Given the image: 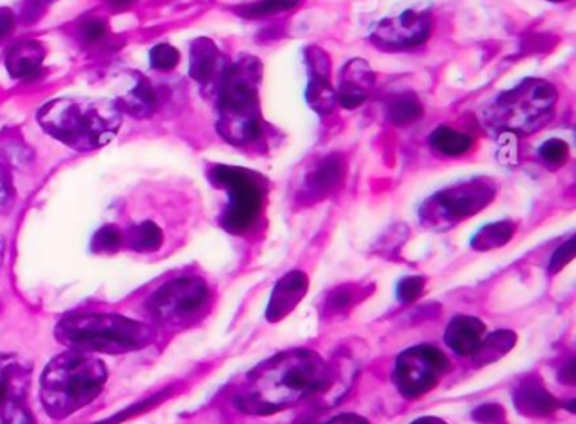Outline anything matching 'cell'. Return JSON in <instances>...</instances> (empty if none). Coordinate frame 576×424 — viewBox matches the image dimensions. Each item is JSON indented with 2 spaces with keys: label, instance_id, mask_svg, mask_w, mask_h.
<instances>
[{
  "label": "cell",
  "instance_id": "obj_35",
  "mask_svg": "<svg viewBox=\"0 0 576 424\" xmlns=\"http://www.w3.org/2000/svg\"><path fill=\"white\" fill-rule=\"evenodd\" d=\"M105 34H107V24H105V21L97 19V17L83 21L80 26V36L89 44H95V42L102 41Z\"/></svg>",
  "mask_w": 576,
  "mask_h": 424
},
{
  "label": "cell",
  "instance_id": "obj_42",
  "mask_svg": "<svg viewBox=\"0 0 576 424\" xmlns=\"http://www.w3.org/2000/svg\"><path fill=\"white\" fill-rule=\"evenodd\" d=\"M134 0H109V4L112 5V7H117V9H124V7H128L130 4H132Z\"/></svg>",
  "mask_w": 576,
  "mask_h": 424
},
{
  "label": "cell",
  "instance_id": "obj_18",
  "mask_svg": "<svg viewBox=\"0 0 576 424\" xmlns=\"http://www.w3.org/2000/svg\"><path fill=\"white\" fill-rule=\"evenodd\" d=\"M227 66H223V56L218 52L215 42L212 39L198 38L193 41L190 52V77L206 85L218 77L223 75Z\"/></svg>",
  "mask_w": 576,
  "mask_h": 424
},
{
  "label": "cell",
  "instance_id": "obj_21",
  "mask_svg": "<svg viewBox=\"0 0 576 424\" xmlns=\"http://www.w3.org/2000/svg\"><path fill=\"white\" fill-rule=\"evenodd\" d=\"M114 102L120 108V112H127L130 116L146 118V117L153 116L157 107V93L147 78L137 75L132 89Z\"/></svg>",
  "mask_w": 576,
  "mask_h": 424
},
{
  "label": "cell",
  "instance_id": "obj_15",
  "mask_svg": "<svg viewBox=\"0 0 576 424\" xmlns=\"http://www.w3.org/2000/svg\"><path fill=\"white\" fill-rule=\"evenodd\" d=\"M375 77L371 66L364 60H352L340 73V89L336 91V102L348 110H354L367 100Z\"/></svg>",
  "mask_w": 576,
  "mask_h": 424
},
{
  "label": "cell",
  "instance_id": "obj_39",
  "mask_svg": "<svg viewBox=\"0 0 576 424\" xmlns=\"http://www.w3.org/2000/svg\"><path fill=\"white\" fill-rule=\"evenodd\" d=\"M15 27H17L15 14L11 9H7V7H2L0 9V42L4 39L9 38L15 31Z\"/></svg>",
  "mask_w": 576,
  "mask_h": 424
},
{
  "label": "cell",
  "instance_id": "obj_17",
  "mask_svg": "<svg viewBox=\"0 0 576 424\" xmlns=\"http://www.w3.org/2000/svg\"><path fill=\"white\" fill-rule=\"evenodd\" d=\"M46 58V48L39 41H21L5 56V68L14 80L29 81L39 77Z\"/></svg>",
  "mask_w": 576,
  "mask_h": 424
},
{
  "label": "cell",
  "instance_id": "obj_5",
  "mask_svg": "<svg viewBox=\"0 0 576 424\" xmlns=\"http://www.w3.org/2000/svg\"><path fill=\"white\" fill-rule=\"evenodd\" d=\"M153 326L134 322L120 315L85 313L73 315L56 326V336L66 347L80 352L100 353H127L151 345Z\"/></svg>",
  "mask_w": 576,
  "mask_h": 424
},
{
  "label": "cell",
  "instance_id": "obj_40",
  "mask_svg": "<svg viewBox=\"0 0 576 424\" xmlns=\"http://www.w3.org/2000/svg\"><path fill=\"white\" fill-rule=\"evenodd\" d=\"M328 424H369L364 418H360L357 414H340L334 418Z\"/></svg>",
  "mask_w": 576,
  "mask_h": 424
},
{
  "label": "cell",
  "instance_id": "obj_19",
  "mask_svg": "<svg viewBox=\"0 0 576 424\" xmlns=\"http://www.w3.org/2000/svg\"><path fill=\"white\" fill-rule=\"evenodd\" d=\"M515 408L527 418L550 416L558 408V400L544 389L538 377H527L514 394Z\"/></svg>",
  "mask_w": 576,
  "mask_h": 424
},
{
  "label": "cell",
  "instance_id": "obj_1",
  "mask_svg": "<svg viewBox=\"0 0 576 424\" xmlns=\"http://www.w3.org/2000/svg\"><path fill=\"white\" fill-rule=\"evenodd\" d=\"M330 367L309 350H295L266 362L252 373V386L235 399V406L250 414L281 411L309 394H323Z\"/></svg>",
  "mask_w": 576,
  "mask_h": 424
},
{
  "label": "cell",
  "instance_id": "obj_8",
  "mask_svg": "<svg viewBox=\"0 0 576 424\" xmlns=\"http://www.w3.org/2000/svg\"><path fill=\"white\" fill-rule=\"evenodd\" d=\"M497 193L490 178H474L433 194L420 210V219L431 229H449L484 210Z\"/></svg>",
  "mask_w": 576,
  "mask_h": 424
},
{
  "label": "cell",
  "instance_id": "obj_24",
  "mask_svg": "<svg viewBox=\"0 0 576 424\" xmlns=\"http://www.w3.org/2000/svg\"><path fill=\"white\" fill-rule=\"evenodd\" d=\"M430 144L439 155L457 157L467 155L474 147V139L463 132L441 126L431 134Z\"/></svg>",
  "mask_w": 576,
  "mask_h": 424
},
{
  "label": "cell",
  "instance_id": "obj_13",
  "mask_svg": "<svg viewBox=\"0 0 576 424\" xmlns=\"http://www.w3.org/2000/svg\"><path fill=\"white\" fill-rule=\"evenodd\" d=\"M305 56L309 75L305 91L307 102L313 110H316L321 116H326L334 110L336 103V91L330 81V58L316 46L307 48Z\"/></svg>",
  "mask_w": 576,
  "mask_h": 424
},
{
  "label": "cell",
  "instance_id": "obj_7",
  "mask_svg": "<svg viewBox=\"0 0 576 424\" xmlns=\"http://www.w3.org/2000/svg\"><path fill=\"white\" fill-rule=\"evenodd\" d=\"M210 181L229 193V205L220 223L231 233H245L257 223L266 200V180L250 169L217 165L208 173Z\"/></svg>",
  "mask_w": 576,
  "mask_h": 424
},
{
  "label": "cell",
  "instance_id": "obj_4",
  "mask_svg": "<svg viewBox=\"0 0 576 424\" xmlns=\"http://www.w3.org/2000/svg\"><path fill=\"white\" fill-rule=\"evenodd\" d=\"M260 63L245 58L229 65L218 81L220 120L217 129L233 146L252 144L262 137V116L259 107Z\"/></svg>",
  "mask_w": 576,
  "mask_h": 424
},
{
  "label": "cell",
  "instance_id": "obj_23",
  "mask_svg": "<svg viewBox=\"0 0 576 424\" xmlns=\"http://www.w3.org/2000/svg\"><path fill=\"white\" fill-rule=\"evenodd\" d=\"M124 239L128 249L137 254H153L165 244V233L151 220L132 225L127 231H124Z\"/></svg>",
  "mask_w": 576,
  "mask_h": 424
},
{
  "label": "cell",
  "instance_id": "obj_14",
  "mask_svg": "<svg viewBox=\"0 0 576 424\" xmlns=\"http://www.w3.org/2000/svg\"><path fill=\"white\" fill-rule=\"evenodd\" d=\"M346 161L342 155L323 157L316 166L307 174L305 190L301 193L303 202H318L334 194L345 180Z\"/></svg>",
  "mask_w": 576,
  "mask_h": 424
},
{
  "label": "cell",
  "instance_id": "obj_36",
  "mask_svg": "<svg viewBox=\"0 0 576 424\" xmlns=\"http://www.w3.org/2000/svg\"><path fill=\"white\" fill-rule=\"evenodd\" d=\"M474 419L478 424H504L505 412L499 404H484L475 410Z\"/></svg>",
  "mask_w": 576,
  "mask_h": 424
},
{
  "label": "cell",
  "instance_id": "obj_43",
  "mask_svg": "<svg viewBox=\"0 0 576 424\" xmlns=\"http://www.w3.org/2000/svg\"><path fill=\"white\" fill-rule=\"evenodd\" d=\"M4 247H5L4 237H0V264H2V259H4Z\"/></svg>",
  "mask_w": 576,
  "mask_h": 424
},
{
  "label": "cell",
  "instance_id": "obj_11",
  "mask_svg": "<svg viewBox=\"0 0 576 424\" xmlns=\"http://www.w3.org/2000/svg\"><path fill=\"white\" fill-rule=\"evenodd\" d=\"M433 24L430 11L408 9L396 17L381 21L372 31L371 41L382 52L412 50L430 39Z\"/></svg>",
  "mask_w": 576,
  "mask_h": 424
},
{
  "label": "cell",
  "instance_id": "obj_32",
  "mask_svg": "<svg viewBox=\"0 0 576 424\" xmlns=\"http://www.w3.org/2000/svg\"><path fill=\"white\" fill-rule=\"evenodd\" d=\"M166 398L167 391H165V392H159V394H154L153 398L146 399V400H141V402H136L134 406H130V408H127L126 411L114 414V416H110L109 419H103V421L97 424H118L120 421H124V419L130 418V416H137V414H141V412L147 411L149 408H154L156 404H159L161 400H165Z\"/></svg>",
  "mask_w": 576,
  "mask_h": 424
},
{
  "label": "cell",
  "instance_id": "obj_34",
  "mask_svg": "<svg viewBox=\"0 0 576 424\" xmlns=\"http://www.w3.org/2000/svg\"><path fill=\"white\" fill-rule=\"evenodd\" d=\"M424 284H426V281H424L423 278H414V276L412 278H404L397 286L399 301L411 303L416 297H420L421 293H423Z\"/></svg>",
  "mask_w": 576,
  "mask_h": 424
},
{
  "label": "cell",
  "instance_id": "obj_33",
  "mask_svg": "<svg viewBox=\"0 0 576 424\" xmlns=\"http://www.w3.org/2000/svg\"><path fill=\"white\" fill-rule=\"evenodd\" d=\"M56 0H23L21 19L26 24H34L46 14Z\"/></svg>",
  "mask_w": 576,
  "mask_h": 424
},
{
  "label": "cell",
  "instance_id": "obj_44",
  "mask_svg": "<svg viewBox=\"0 0 576 424\" xmlns=\"http://www.w3.org/2000/svg\"><path fill=\"white\" fill-rule=\"evenodd\" d=\"M550 2H563V0H550Z\"/></svg>",
  "mask_w": 576,
  "mask_h": 424
},
{
  "label": "cell",
  "instance_id": "obj_6",
  "mask_svg": "<svg viewBox=\"0 0 576 424\" xmlns=\"http://www.w3.org/2000/svg\"><path fill=\"white\" fill-rule=\"evenodd\" d=\"M556 102L558 90L552 83L539 78H525L513 90L499 95L486 110V122L494 129L529 136L550 124Z\"/></svg>",
  "mask_w": 576,
  "mask_h": 424
},
{
  "label": "cell",
  "instance_id": "obj_25",
  "mask_svg": "<svg viewBox=\"0 0 576 424\" xmlns=\"http://www.w3.org/2000/svg\"><path fill=\"white\" fill-rule=\"evenodd\" d=\"M515 223L511 220H500L496 223H488L484 229L477 231L472 239V249L478 252H486L499 249L513 239Z\"/></svg>",
  "mask_w": 576,
  "mask_h": 424
},
{
  "label": "cell",
  "instance_id": "obj_38",
  "mask_svg": "<svg viewBox=\"0 0 576 424\" xmlns=\"http://www.w3.org/2000/svg\"><path fill=\"white\" fill-rule=\"evenodd\" d=\"M14 190L7 171L0 166V212H5L13 203Z\"/></svg>",
  "mask_w": 576,
  "mask_h": 424
},
{
  "label": "cell",
  "instance_id": "obj_30",
  "mask_svg": "<svg viewBox=\"0 0 576 424\" xmlns=\"http://www.w3.org/2000/svg\"><path fill=\"white\" fill-rule=\"evenodd\" d=\"M539 157L550 169H558L568 161L570 147H568V144L563 139H556L554 137V139L544 142L539 147Z\"/></svg>",
  "mask_w": 576,
  "mask_h": 424
},
{
  "label": "cell",
  "instance_id": "obj_12",
  "mask_svg": "<svg viewBox=\"0 0 576 424\" xmlns=\"http://www.w3.org/2000/svg\"><path fill=\"white\" fill-rule=\"evenodd\" d=\"M29 373L17 362L0 365V424H36L27 406Z\"/></svg>",
  "mask_w": 576,
  "mask_h": 424
},
{
  "label": "cell",
  "instance_id": "obj_20",
  "mask_svg": "<svg viewBox=\"0 0 576 424\" xmlns=\"http://www.w3.org/2000/svg\"><path fill=\"white\" fill-rule=\"evenodd\" d=\"M484 323L472 316H457L447 328L445 340L451 350L460 355H472L484 340Z\"/></svg>",
  "mask_w": 576,
  "mask_h": 424
},
{
  "label": "cell",
  "instance_id": "obj_2",
  "mask_svg": "<svg viewBox=\"0 0 576 424\" xmlns=\"http://www.w3.org/2000/svg\"><path fill=\"white\" fill-rule=\"evenodd\" d=\"M38 122L56 141L90 153L114 141L122 112L114 100L64 97L46 103L39 110Z\"/></svg>",
  "mask_w": 576,
  "mask_h": 424
},
{
  "label": "cell",
  "instance_id": "obj_26",
  "mask_svg": "<svg viewBox=\"0 0 576 424\" xmlns=\"http://www.w3.org/2000/svg\"><path fill=\"white\" fill-rule=\"evenodd\" d=\"M514 345H515V334L513 332H497V334H488L475 350V362L482 365L496 362L500 357H504L507 352H511Z\"/></svg>",
  "mask_w": 576,
  "mask_h": 424
},
{
  "label": "cell",
  "instance_id": "obj_9",
  "mask_svg": "<svg viewBox=\"0 0 576 424\" xmlns=\"http://www.w3.org/2000/svg\"><path fill=\"white\" fill-rule=\"evenodd\" d=\"M208 286L198 278H178L159 286L149 299L146 309L156 322H186L205 308Z\"/></svg>",
  "mask_w": 576,
  "mask_h": 424
},
{
  "label": "cell",
  "instance_id": "obj_31",
  "mask_svg": "<svg viewBox=\"0 0 576 424\" xmlns=\"http://www.w3.org/2000/svg\"><path fill=\"white\" fill-rule=\"evenodd\" d=\"M180 52L167 44V42H161V44H156L151 52H149V61L156 71H171L175 70L178 63H180Z\"/></svg>",
  "mask_w": 576,
  "mask_h": 424
},
{
  "label": "cell",
  "instance_id": "obj_27",
  "mask_svg": "<svg viewBox=\"0 0 576 424\" xmlns=\"http://www.w3.org/2000/svg\"><path fill=\"white\" fill-rule=\"evenodd\" d=\"M296 5H297V0H256L252 4L239 7L235 13L245 19H260V17H270L276 14L291 11Z\"/></svg>",
  "mask_w": 576,
  "mask_h": 424
},
{
  "label": "cell",
  "instance_id": "obj_41",
  "mask_svg": "<svg viewBox=\"0 0 576 424\" xmlns=\"http://www.w3.org/2000/svg\"><path fill=\"white\" fill-rule=\"evenodd\" d=\"M411 424H447L443 419H439V418H435V416H426V418H420V419H416L414 423Z\"/></svg>",
  "mask_w": 576,
  "mask_h": 424
},
{
  "label": "cell",
  "instance_id": "obj_10",
  "mask_svg": "<svg viewBox=\"0 0 576 424\" xmlns=\"http://www.w3.org/2000/svg\"><path fill=\"white\" fill-rule=\"evenodd\" d=\"M449 369V359L435 347H412L399 355L396 363L397 389L406 398H420L439 382Z\"/></svg>",
  "mask_w": 576,
  "mask_h": 424
},
{
  "label": "cell",
  "instance_id": "obj_37",
  "mask_svg": "<svg viewBox=\"0 0 576 424\" xmlns=\"http://www.w3.org/2000/svg\"><path fill=\"white\" fill-rule=\"evenodd\" d=\"M575 258V239H570L566 244L562 245L551 258L550 272L556 274L558 270L563 269L568 262H571Z\"/></svg>",
  "mask_w": 576,
  "mask_h": 424
},
{
  "label": "cell",
  "instance_id": "obj_22",
  "mask_svg": "<svg viewBox=\"0 0 576 424\" xmlns=\"http://www.w3.org/2000/svg\"><path fill=\"white\" fill-rule=\"evenodd\" d=\"M423 103L420 102L414 91H402L394 95L385 108V116L389 122L399 127H406L418 122L423 117Z\"/></svg>",
  "mask_w": 576,
  "mask_h": 424
},
{
  "label": "cell",
  "instance_id": "obj_16",
  "mask_svg": "<svg viewBox=\"0 0 576 424\" xmlns=\"http://www.w3.org/2000/svg\"><path fill=\"white\" fill-rule=\"evenodd\" d=\"M307 291V274H303L301 270H293L286 274L272 291L266 318L272 323L279 322L297 306V303L305 297Z\"/></svg>",
  "mask_w": 576,
  "mask_h": 424
},
{
  "label": "cell",
  "instance_id": "obj_28",
  "mask_svg": "<svg viewBox=\"0 0 576 424\" xmlns=\"http://www.w3.org/2000/svg\"><path fill=\"white\" fill-rule=\"evenodd\" d=\"M124 245V231L116 225H103L91 239V250L95 254H116Z\"/></svg>",
  "mask_w": 576,
  "mask_h": 424
},
{
  "label": "cell",
  "instance_id": "obj_3",
  "mask_svg": "<svg viewBox=\"0 0 576 424\" xmlns=\"http://www.w3.org/2000/svg\"><path fill=\"white\" fill-rule=\"evenodd\" d=\"M105 382L102 360L70 348L52 359L41 375V402L52 418L64 419L93 402Z\"/></svg>",
  "mask_w": 576,
  "mask_h": 424
},
{
  "label": "cell",
  "instance_id": "obj_29",
  "mask_svg": "<svg viewBox=\"0 0 576 424\" xmlns=\"http://www.w3.org/2000/svg\"><path fill=\"white\" fill-rule=\"evenodd\" d=\"M362 295V287L355 286V284H345V286H340L336 287L332 295L328 296L326 303H325V309L326 313L330 315H338V313H344L348 308H352Z\"/></svg>",
  "mask_w": 576,
  "mask_h": 424
}]
</instances>
